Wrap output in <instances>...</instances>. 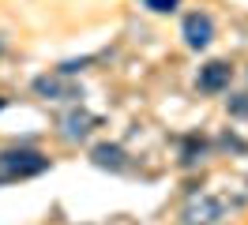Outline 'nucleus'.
Returning <instances> with one entry per match:
<instances>
[{"mask_svg": "<svg viewBox=\"0 0 248 225\" xmlns=\"http://www.w3.org/2000/svg\"><path fill=\"white\" fill-rule=\"evenodd\" d=\"M49 169V158L38 154V150H4L0 154V180H27V177H38Z\"/></svg>", "mask_w": 248, "mask_h": 225, "instance_id": "f257e3e1", "label": "nucleus"}, {"mask_svg": "<svg viewBox=\"0 0 248 225\" xmlns=\"http://www.w3.org/2000/svg\"><path fill=\"white\" fill-rule=\"evenodd\" d=\"M34 94H38V98H49V102H76V98H83V87H76L72 75H64L61 68H57V72L34 79Z\"/></svg>", "mask_w": 248, "mask_h": 225, "instance_id": "f03ea898", "label": "nucleus"}, {"mask_svg": "<svg viewBox=\"0 0 248 225\" xmlns=\"http://www.w3.org/2000/svg\"><path fill=\"white\" fill-rule=\"evenodd\" d=\"M181 34H185L188 49H207V45L215 42V23H211V15H207V12H192V15H185Z\"/></svg>", "mask_w": 248, "mask_h": 225, "instance_id": "7ed1b4c3", "label": "nucleus"}, {"mask_svg": "<svg viewBox=\"0 0 248 225\" xmlns=\"http://www.w3.org/2000/svg\"><path fill=\"white\" fill-rule=\"evenodd\" d=\"M222 214H226V203H222V199L200 195V199H192V203L185 207V222L188 225H215Z\"/></svg>", "mask_w": 248, "mask_h": 225, "instance_id": "20e7f679", "label": "nucleus"}, {"mask_svg": "<svg viewBox=\"0 0 248 225\" xmlns=\"http://www.w3.org/2000/svg\"><path fill=\"white\" fill-rule=\"evenodd\" d=\"M233 79V68L226 64V60H211V64H203L200 75H196V87L203 90V94H222V90L230 87Z\"/></svg>", "mask_w": 248, "mask_h": 225, "instance_id": "39448f33", "label": "nucleus"}, {"mask_svg": "<svg viewBox=\"0 0 248 225\" xmlns=\"http://www.w3.org/2000/svg\"><path fill=\"white\" fill-rule=\"evenodd\" d=\"M94 128H98V117L87 113V109H72V113L61 117V135L68 139V143H83Z\"/></svg>", "mask_w": 248, "mask_h": 225, "instance_id": "423d86ee", "label": "nucleus"}, {"mask_svg": "<svg viewBox=\"0 0 248 225\" xmlns=\"http://www.w3.org/2000/svg\"><path fill=\"white\" fill-rule=\"evenodd\" d=\"M91 162L98 165V169H113V173H124V169H128V154H124L117 143H98V147L91 150Z\"/></svg>", "mask_w": 248, "mask_h": 225, "instance_id": "0eeeda50", "label": "nucleus"}, {"mask_svg": "<svg viewBox=\"0 0 248 225\" xmlns=\"http://www.w3.org/2000/svg\"><path fill=\"white\" fill-rule=\"evenodd\" d=\"M203 150H207V143L192 135V139H188V143H185V158H181V165H196V162H200V158H203Z\"/></svg>", "mask_w": 248, "mask_h": 225, "instance_id": "6e6552de", "label": "nucleus"}, {"mask_svg": "<svg viewBox=\"0 0 248 225\" xmlns=\"http://www.w3.org/2000/svg\"><path fill=\"white\" fill-rule=\"evenodd\" d=\"M226 109H230V117H248V94H230Z\"/></svg>", "mask_w": 248, "mask_h": 225, "instance_id": "1a4fd4ad", "label": "nucleus"}, {"mask_svg": "<svg viewBox=\"0 0 248 225\" xmlns=\"http://www.w3.org/2000/svg\"><path fill=\"white\" fill-rule=\"evenodd\" d=\"M177 4H181V0H147L151 12H177Z\"/></svg>", "mask_w": 248, "mask_h": 225, "instance_id": "9d476101", "label": "nucleus"}, {"mask_svg": "<svg viewBox=\"0 0 248 225\" xmlns=\"http://www.w3.org/2000/svg\"><path fill=\"white\" fill-rule=\"evenodd\" d=\"M0 105H4V102H0Z\"/></svg>", "mask_w": 248, "mask_h": 225, "instance_id": "9b49d317", "label": "nucleus"}]
</instances>
